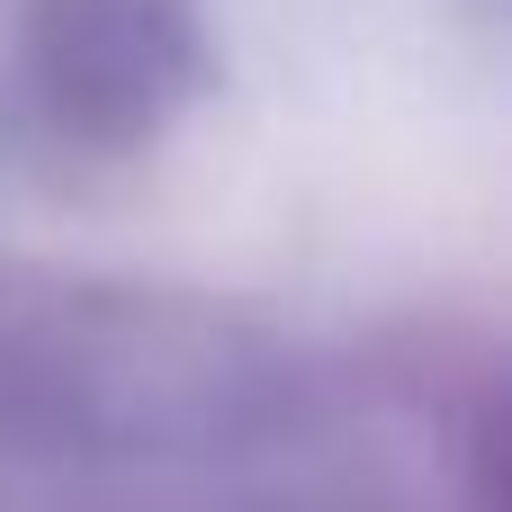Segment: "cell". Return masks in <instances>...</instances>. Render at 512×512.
I'll return each mask as SVG.
<instances>
[{
    "instance_id": "cell-1",
    "label": "cell",
    "mask_w": 512,
    "mask_h": 512,
    "mask_svg": "<svg viewBox=\"0 0 512 512\" xmlns=\"http://www.w3.org/2000/svg\"><path fill=\"white\" fill-rule=\"evenodd\" d=\"M36 72L81 135L126 144L198 72V36H189L180 0H45L36 9Z\"/></svg>"
}]
</instances>
